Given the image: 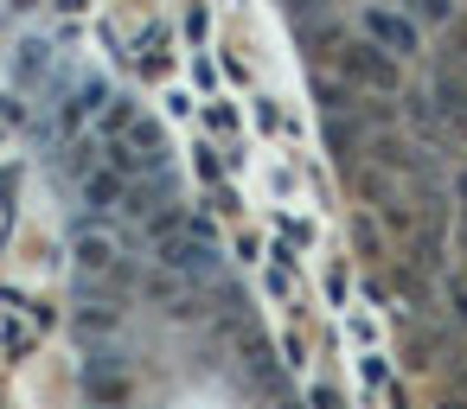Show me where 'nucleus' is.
Wrapping results in <instances>:
<instances>
[{
    "mask_svg": "<svg viewBox=\"0 0 467 409\" xmlns=\"http://www.w3.org/2000/svg\"><path fill=\"white\" fill-rule=\"evenodd\" d=\"M78 179H84V199L97 211H122V199H129V173L122 167H84Z\"/></svg>",
    "mask_w": 467,
    "mask_h": 409,
    "instance_id": "5",
    "label": "nucleus"
},
{
    "mask_svg": "<svg viewBox=\"0 0 467 409\" xmlns=\"http://www.w3.org/2000/svg\"><path fill=\"white\" fill-rule=\"evenodd\" d=\"M454 199H461V211H467V167H454Z\"/></svg>",
    "mask_w": 467,
    "mask_h": 409,
    "instance_id": "10",
    "label": "nucleus"
},
{
    "mask_svg": "<svg viewBox=\"0 0 467 409\" xmlns=\"http://www.w3.org/2000/svg\"><path fill=\"white\" fill-rule=\"evenodd\" d=\"M461 243H467V211H461Z\"/></svg>",
    "mask_w": 467,
    "mask_h": 409,
    "instance_id": "12",
    "label": "nucleus"
},
{
    "mask_svg": "<svg viewBox=\"0 0 467 409\" xmlns=\"http://www.w3.org/2000/svg\"><path fill=\"white\" fill-rule=\"evenodd\" d=\"M441 301H448V313L467 326V275H441Z\"/></svg>",
    "mask_w": 467,
    "mask_h": 409,
    "instance_id": "7",
    "label": "nucleus"
},
{
    "mask_svg": "<svg viewBox=\"0 0 467 409\" xmlns=\"http://www.w3.org/2000/svg\"><path fill=\"white\" fill-rule=\"evenodd\" d=\"M314 409H339V390H327V383H314Z\"/></svg>",
    "mask_w": 467,
    "mask_h": 409,
    "instance_id": "9",
    "label": "nucleus"
},
{
    "mask_svg": "<svg viewBox=\"0 0 467 409\" xmlns=\"http://www.w3.org/2000/svg\"><path fill=\"white\" fill-rule=\"evenodd\" d=\"M339 71H346L358 90H378V97H397V90H403V58H390V52L371 46V39H352V46L339 52Z\"/></svg>",
    "mask_w": 467,
    "mask_h": 409,
    "instance_id": "3",
    "label": "nucleus"
},
{
    "mask_svg": "<svg viewBox=\"0 0 467 409\" xmlns=\"http://www.w3.org/2000/svg\"><path fill=\"white\" fill-rule=\"evenodd\" d=\"M154 262H161L167 275H186V281H218V275H224L205 218H180L167 237H154Z\"/></svg>",
    "mask_w": 467,
    "mask_h": 409,
    "instance_id": "1",
    "label": "nucleus"
},
{
    "mask_svg": "<svg viewBox=\"0 0 467 409\" xmlns=\"http://www.w3.org/2000/svg\"><path fill=\"white\" fill-rule=\"evenodd\" d=\"M109 167H122L129 179H135V173H161V167H167V135H161V122L129 116V122L116 128V141H109Z\"/></svg>",
    "mask_w": 467,
    "mask_h": 409,
    "instance_id": "2",
    "label": "nucleus"
},
{
    "mask_svg": "<svg viewBox=\"0 0 467 409\" xmlns=\"http://www.w3.org/2000/svg\"><path fill=\"white\" fill-rule=\"evenodd\" d=\"M14 199V173H0V205H7Z\"/></svg>",
    "mask_w": 467,
    "mask_h": 409,
    "instance_id": "11",
    "label": "nucleus"
},
{
    "mask_svg": "<svg viewBox=\"0 0 467 409\" xmlns=\"http://www.w3.org/2000/svg\"><path fill=\"white\" fill-rule=\"evenodd\" d=\"M416 7V20H429V26H448L454 20V0H410Z\"/></svg>",
    "mask_w": 467,
    "mask_h": 409,
    "instance_id": "8",
    "label": "nucleus"
},
{
    "mask_svg": "<svg viewBox=\"0 0 467 409\" xmlns=\"http://www.w3.org/2000/svg\"><path fill=\"white\" fill-rule=\"evenodd\" d=\"M358 33H365L371 46H384L390 58H416V20H410L403 7H384V0H378V7L358 14Z\"/></svg>",
    "mask_w": 467,
    "mask_h": 409,
    "instance_id": "4",
    "label": "nucleus"
},
{
    "mask_svg": "<svg viewBox=\"0 0 467 409\" xmlns=\"http://www.w3.org/2000/svg\"><path fill=\"white\" fill-rule=\"evenodd\" d=\"M78 269H84V275H122V256H116L109 237L84 230V237H78Z\"/></svg>",
    "mask_w": 467,
    "mask_h": 409,
    "instance_id": "6",
    "label": "nucleus"
}]
</instances>
